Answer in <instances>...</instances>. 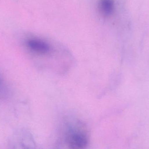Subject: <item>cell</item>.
I'll list each match as a JSON object with an SVG mask.
<instances>
[{
  "instance_id": "6da1fadb",
  "label": "cell",
  "mask_w": 149,
  "mask_h": 149,
  "mask_svg": "<svg viewBox=\"0 0 149 149\" xmlns=\"http://www.w3.org/2000/svg\"><path fill=\"white\" fill-rule=\"evenodd\" d=\"M27 46L35 54L40 56H48L53 51L52 47L49 43L39 38H33L27 41Z\"/></svg>"
},
{
  "instance_id": "7a4b0ae2",
  "label": "cell",
  "mask_w": 149,
  "mask_h": 149,
  "mask_svg": "<svg viewBox=\"0 0 149 149\" xmlns=\"http://www.w3.org/2000/svg\"><path fill=\"white\" fill-rule=\"evenodd\" d=\"M66 142L71 149H85L88 141L86 135L83 132L71 131L68 134Z\"/></svg>"
},
{
  "instance_id": "3957f363",
  "label": "cell",
  "mask_w": 149,
  "mask_h": 149,
  "mask_svg": "<svg viewBox=\"0 0 149 149\" xmlns=\"http://www.w3.org/2000/svg\"><path fill=\"white\" fill-rule=\"evenodd\" d=\"M99 7L102 13L106 16L113 14L114 9V3L113 0H100Z\"/></svg>"
}]
</instances>
